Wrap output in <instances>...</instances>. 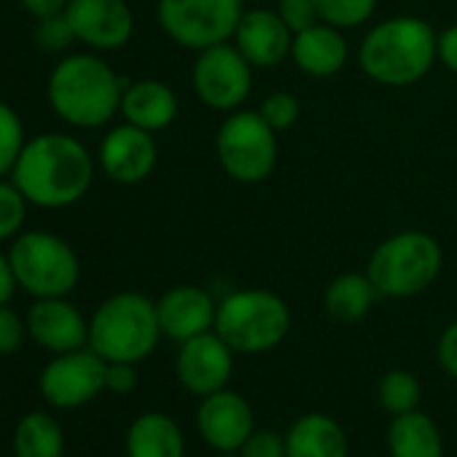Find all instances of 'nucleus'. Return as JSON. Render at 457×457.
I'll use <instances>...</instances> for the list:
<instances>
[{
    "label": "nucleus",
    "instance_id": "1a4fd4ad",
    "mask_svg": "<svg viewBox=\"0 0 457 457\" xmlns=\"http://www.w3.org/2000/svg\"><path fill=\"white\" fill-rule=\"evenodd\" d=\"M243 0H159L164 33L186 49H210L235 36Z\"/></svg>",
    "mask_w": 457,
    "mask_h": 457
},
{
    "label": "nucleus",
    "instance_id": "4be33fe9",
    "mask_svg": "<svg viewBox=\"0 0 457 457\" xmlns=\"http://www.w3.org/2000/svg\"><path fill=\"white\" fill-rule=\"evenodd\" d=\"M121 113L127 124H135L145 132H156L172 124L178 113V100L172 89L162 81H137L124 89Z\"/></svg>",
    "mask_w": 457,
    "mask_h": 457
},
{
    "label": "nucleus",
    "instance_id": "412c9836",
    "mask_svg": "<svg viewBox=\"0 0 457 457\" xmlns=\"http://www.w3.org/2000/svg\"><path fill=\"white\" fill-rule=\"evenodd\" d=\"M291 54L304 73L326 79L345 68L347 44L334 25H312L294 36Z\"/></svg>",
    "mask_w": 457,
    "mask_h": 457
},
{
    "label": "nucleus",
    "instance_id": "b1692460",
    "mask_svg": "<svg viewBox=\"0 0 457 457\" xmlns=\"http://www.w3.org/2000/svg\"><path fill=\"white\" fill-rule=\"evenodd\" d=\"M377 288L369 280V275H358V272H347L339 275L323 296V307L328 312L331 320L337 323H358L361 318L369 315V310L377 302Z\"/></svg>",
    "mask_w": 457,
    "mask_h": 457
},
{
    "label": "nucleus",
    "instance_id": "7c9ffc66",
    "mask_svg": "<svg viewBox=\"0 0 457 457\" xmlns=\"http://www.w3.org/2000/svg\"><path fill=\"white\" fill-rule=\"evenodd\" d=\"M36 41L46 49V52H62L68 49L76 38L71 22H68V14H52V17H44L38 20V28H36Z\"/></svg>",
    "mask_w": 457,
    "mask_h": 457
},
{
    "label": "nucleus",
    "instance_id": "cd10ccee",
    "mask_svg": "<svg viewBox=\"0 0 457 457\" xmlns=\"http://www.w3.org/2000/svg\"><path fill=\"white\" fill-rule=\"evenodd\" d=\"M25 148V129L17 111L0 103V178L14 172V164Z\"/></svg>",
    "mask_w": 457,
    "mask_h": 457
},
{
    "label": "nucleus",
    "instance_id": "4468645a",
    "mask_svg": "<svg viewBox=\"0 0 457 457\" xmlns=\"http://www.w3.org/2000/svg\"><path fill=\"white\" fill-rule=\"evenodd\" d=\"M25 323L28 337L54 355L89 347V320H84V315L71 302H65V296L36 299Z\"/></svg>",
    "mask_w": 457,
    "mask_h": 457
},
{
    "label": "nucleus",
    "instance_id": "c85d7f7f",
    "mask_svg": "<svg viewBox=\"0 0 457 457\" xmlns=\"http://www.w3.org/2000/svg\"><path fill=\"white\" fill-rule=\"evenodd\" d=\"M28 212V199L17 183L0 180V240H12L20 235Z\"/></svg>",
    "mask_w": 457,
    "mask_h": 457
},
{
    "label": "nucleus",
    "instance_id": "7ed1b4c3",
    "mask_svg": "<svg viewBox=\"0 0 457 457\" xmlns=\"http://www.w3.org/2000/svg\"><path fill=\"white\" fill-rule=\"evenodd\" d=\"M438 54L433 28L417 17H395L377 25L361 44V68L379 84L406 87L420 81Z\"/></svg>",
    "mask_w": 457,
    "mask_h": 457
},
{
    "label": "nucleus",
    "instance_id": "6ab92c4d",
    "mask_svg": "<svg viewBox=\"0 0 457 457\" xmlns=\"http://www.w3.org/2000/svg\"><path fill=\"white\" fill-rule=\"evenodd\" d=\"M286 457H350L345 428L323 411L302 414L286 433Z\"/></svg>",
    "mask_w": 457,
    "mask_h": 457
},
{
    "label": "nucleus",
    "instance_id": "5701e85b",
    "mask_svg": "<svg viewBox=\"0 0 457 457\" xmlns=\"http://www.w3.org/2000/svg\"><path fill=\"white\" fill-rule=\"evenodd\" d=\"M390 457H444V436L433 417L414 409L390 420L387 428Z\"/></svg>",
    "mask_w": 457,
    "mask_h": 457
},
{
    "label": "nucleus",
    "instance_id": "58836bf2",
    "mask_svg": "<svg viewBox=\"0 0 457 457\" xmlns=\"http://www.w3.org/2000/svg\"><path fill=\"white\" fill-rule=\"evenodd\" d=\"M14 288H17V278H14L12 262H9V256L0 253V307L12 302Z\"/></svg>",
    "mask_w": 457,
    "mask_h": 457
},
{
    "label": "nucleus",
    "instance_id": "ea45409f",
    "mask_svg": "<svg viewBox=\"0 0 457 457\" xmlns=\"http://www.w3.org/2000/svg\"><path fill=\"white\" fill-rule=\"evenodd\" d=\"M215 457H240V454H218V452H215Z\"/></svg>",
    "mask_w": 457,
    "mask_h": 457
},
{
    "label": "nucleus",
    "instance_id": "2eb2a0df",
    "mask_svg": "<svg viewBox=\"0 0 457 457\" xmlns=\"http://www.w3.org/2000/svg\"><path fill=\"white\" fill-rule=\"evenodd\" d=\"M65 14L76 38L95 49L124 46L135 28L124 0H71Z\"/></svg>",
    "mask_w": 457,
    "mask_h": 457
},
{
    "label": "nucleus",
    "instance_id": "f257e3e1",
    "mask_svg": "<svg viewBox=\"0 0 457 457\" xmlns=\"http://www.w3.org/2000/svg\"><path fill=\"white\" fill-rule=\"evenodd\" d=\"M95 164L89 151L71 135H38L25 143L12 180L38 207L76 204L92 186Z\"/></svg>",
    "mask_w": 457,
    "mask_h": 457
},
{
    "label": "nucleus",
    "instance_id": "bb28decb",
    "mask_svg": "<svg viewBox=\"0 0 457 457\" xmlns=\"http://www.w3.org/2000/svg\"><path fill=\"white\" fill-rule=\"evenodd\" d=\"M318 17L334 28H358L371 14L377 0H312Z\"/></svg>",
    "mask_w": 457,
    "mask_h": 457
},
{
    "label": "nucleus",
    "instance_id": "c756f323",
    "mask_svg": "<svg viewBox=\"0 0 457 457\" xmlns=\"http://www.w3.org/2000/svg\"><path fill=\"white\" fill-rule=\"evenodd\" d=\"M299 100L291 95V92H272L267 100H264V105H262V119L275 129V132H283V129H288V127H294L296 124V119H299Z\"/></svg>",
    "mask_w": 457,
    "mask_h": 457
},
{
    "label": "nucleus",
    "instance_id": "a211bd4d",
    "mask_svg": "<svg viewBox=\"0 0 457 457\" xmlns=\"http://www.w3.org/2000/svg\"><path fill=\"white\" fill-rule=\"evenodd\" d=\"M235 41L240 54L253 65V68H275L280 65L294 46L291 30L283 22L278 12H248L243 14Z\"/></svg>",
    "mask_w": 457,
    "mask_h": 457
},
{
    "label": "nucleus",
    "instance_id": "2f4dec72",
    "mask_svg": "<svg viewBox=\"0 0 457 457\" xmlns=\"http://www.w3.org/2000/svg\"><path fill=\"white\" fill-rule=\"evenodd\" d=\"M28 337V323L9 307H0V355H14Z\"/></svg>",
    "mask_w": 457,
    "mask_h": 457
},
{
    "label": "nucleus",
    "instance_id": "423d86ee",
    "mask_svg": "<svg viewBox=\"0 0 457 457\" xmlns=\"http://www.w3.org/2000/svg\"><path fill=\"white\" fill-rule=\"evenodd\" d=\"M441 272V248L425 232H401L385 240L369 262V280L379 296L409 299Z\"/></svg>",
    "mask_w": 457,
    "mask_h": 457
},
{
    "label": "nucleus",
    "instance_id": "72a5a7b5",
    "mask_svg": "<svg viewBox=\"0 0 457 457\" xmlns=\"http://www.w3.org/2000/svg\"><path fill=\"white\" fill-rule=\"evenodd\" d=\"M237 454L240 457H286V436L275 430H253Z\"/></svg>",
    "mask_w": 457,
    "mask_h": 457
},
{
    "label": "nucleus",
    "instance_id": "393cba45",
    "mask_svg": "<svg viewBox=\"0 0 457 457\" xmlns=\"http://www.w3.org/2000/svg\"><path fill=\"white\" fill-rule=\"evenodd\" d=\"M14 457H65V430L49 411H28L14 428Z\"/></svg>",
    "mask_w": 457,
    "mask_h": 457
},
{
    "label": "nucleus",
    "instance_id": "0eeeda50",
    "mask_svg": "<svg viewBox=\"0 0 457 457\" xmlns=\"http://www.w3.org/2000/svg\"><path fill=\"white\" fill-rule=\"evenodd\" d=\"M17 286L36 299L68 296L81 275L76 251L52 232L20 235L9 253Z\"/></svg>",
    "mask_w": 457,
    "mask_h": 457
},
{
    "label": "nucleus",
    "instance_id": "c9c22d12",
    "mask_svg": "<svg viewBox=\"0 0 457 457\" xmlns=\"http://www.w3.org/2000/svg\"><path fill=\"white\" fill-rule=\"evenodd\" d=\"M436 355H438V366L457 379V320L449 323L444 328V334L438 337V347H436Z\"/></svg>",
    "mask_w": 457,
    "mask_h": 457
},
{
    "label": "nucleus",
    "instance_id": "f8f14e48",
    "mask_svg": "<svg viewBox=\"0 0 457 457\" xmlns=\"http://www.w3.org/2000/svg\"><path fill=\"white\" fill-rule=\"evenodd\" d=\"M196 430L202 441L218 454H237L256 430V414L245 395L235 390H215L199 398Z\"/></svg>",
    "mask_w": 457,
    "mask_h": 457
},
{
    "label": "nucleus",
    "instance_id": "4c0bfd02",
    "mask_svg": "<svg viewBox=\"0 0 457 457\" xmlns=\"http://www.w3.org/2000/svg\"><path fill=\"white\" fill-rule=\"evenodd\" d=\"M71 0H22V6L36 17V20H44V17H52V14H62L68 9Z\"/></svg>",
    "mask_w": 457,
    "mask_h": 457
},
{
    "label": "nucleus",
    "instance_id": "dca6fc26",
    "mask_svg": "<svg viewBox=\"0 0 457 457\" xmlns=\"http://www.w3.org/2000/svg\"><path fill=\"white\" fill-rule=\"evenodd\" d=\"M100 164L116 183H140L156 167V143L151 132L135 124L116 127L103 137Z\"/></svg>",
    "mask_w": 457,
    "mask_h": 457
},
{
    "label": "nucleus",
    "instance_id": "f704fd0d",
    "mask_svg": "<svg viewBox=\"0 0 457 457\" xmlns=\"http://www.w3.org/2000/svg\"><path fill=\"white\" fill-rule=\"evenodd\" d=\"M137 387V369L135 363L111 361L105 363V390L116 395H127Z\"/></svg>",
    "mask_w": 457,
    "mask_h": 457
},
{
    "label": "nucleus",
    "instance_id": "f3484780",
    "mask_svg": "<svg viewBox=\"0 0 457 457\" xmlns=\"http://www.w3.org/2000/svg\"><path fill=\"white\" fill-rule=\"evenodd\" d=\"M215 312H218V304L212 302V296L196 286H178L156 302L162 337L178 345L204 331H212Z\"/></svg>",
    "mask_w": 457,
    "mask_h": 457
},
{
    "label": "nucleus",
    "instance_id": "6e6552de",
    "mask_svg": "<svg viewBox=\"0 0 457 457\" xmlns=\"http://www.w3.org/2000/svg\"><path fill=\"white\" fill-rule=\"evenodd\" d=\"M278 132L262 119V113L240 111L232 113L215 140L218 162L228 178L240 183L264 180L278 162Z\"/></svg>",
    "mask_w": 457,
    "mask_h": 457
},
{
    "label": "nucleus",
    "instance_id": "aec40b11",
    "mask_svg": "<svg viewBox=\"0 0 457 457\" xmlns=\"http://www.w3.org/2000/svg\"><path fill=\"white\" fill-rule=\"evenodd\" d=\"M127 457H186L180 425L164 411H143L127 428Z\"/></svg>",
    "mask_w": 457,
    "mask_h": 457
},
{
    "label": "nucleus",
    "instance_id": "20e7f679",
    "mask_svg": "<svg viewBox=\"0 0 457 457\" xmlns=\"http://www.w3.org/2000/svg\"><path fill=\"white\" fill-rule=\"evenodd\" d=\"M162 339L156 304L143 294H116L105 299L89 320V347L105 361L140 363Z\"/></svg>",
    "mask_w": 457,
    "mask_h": 457
},
{
    "label": "nucleus",
    "instance_id": "ddd939ff",
    "mask_svg": "<svg viewBox=\"0 0 457 457\" xmlns=\"http://www.w3.org/2000/svg\"><path fill=\"white\" fill-rule=\"evenodd\" d=\"M235 371V350L228 347L215 331H204L180 342L175 358L178 382L196 398H204L215 390H223Z\"/></svg>",
    "mask_w": 457,
    "mask_h": 457
},
{
    "label": "nucleus",
    "instance_id": "a878e982",
    "mask_svg": "<svg viewBox=\"0 0 457 457\" xmlns=\"http://www.w3.org/2000/svg\"><path fill=\"white\" fill-rule=\"evenodd\" d=\"M377 401L390 417L414 411V409H420V401H422V385L411 371L390 369L382 374V379L377 385Z\"/></svg>",
    "mask_w": 457,
    "mask_h": 457
},
{
    "label": "nucleus",
    "instance_id": "e433bc0d",
    "mask_svg": "<svg viewBox=\"0 0 457 457\" xmlns=\"http://www.w3.org/2000/svg\"><path fill=\"white\" fill-rule=\"evenodd\" d=\"M438 57L452 73H457V25L446 28L438 36Z\"/></svg>",
    "mask_w": 457,
    "mask_h": 457
},
{
    "label": "nucleus",
    "instance_id": "473e14b6",
    "mask_svg": "<svg viewBox=\"0 0 457 457\" xmlns=\"http://www.w3.org/2000/svg\"><path fill=\"white\" fill-rule=\"evenodd\" d=\"M278 14L283 17V22L288 25V30L294 36L312 28V25H318V20H320L312 0H280Z\"/></svg>",
    "mask_w": 457,
    "mask_h": 457
},
{
    "label": "nucleus",
    "instance_id": "f03ea898",
    "mask_svg": "<svg viewBox=\"0 0 457 457\" xmlns=\"http://www.w3.org/2000/svg\"><path fill=\"white\" fill-rule=\"evenodd\" d=\"M127 84L95 54H73L49 76V103L73 127H100L121 108Z\"/></svg>",
    "mask_w": 457,
    "mask_h": 457
},
{
    "label": "nucleus",
    "instance_id": "39448f33",
    "mask_svg": "<svg viewBox=\"0 0 457 457\" xmlns=\"http://www.w3.org/2000/svg\"><path fill=\"white\" fill-rule=\"evenodd\" d=\"M291 328V310L288 304L262 288L235 291L228 294L215 312L212 331L243 355H256L278 347Z\"/></svg>",
    "mask_w": 457,
    "mask_h": 457
},
{
    "label": "nucleus",
    "instance_id": "9b49d317",
    "mask_svg": "<svg viewBox=\"0 0 457 457\" xmlns=\"http://www.w3.org/2000/svg\"><path fill=\"white\" fill-rule=\"evenodd\" d=\"M251 62L237 46H210L202 49L194 65V89L199 100L215 111H232L251 95Z\"/></svg>",
    "mask_w": 457,
    "mask_h": 457
},
{
    "label": "nucleus",
    "instance_id": "9d476101",
    "mask_svg": "<svg viewBox=\"0 0 457 457\" xmlns=\"http://www.w3.org/2000/svg\"><path fill=\"white\" fill-rule=\"evenodd\" d=\"M38 390L54 409H81L105 390V361L92 347L60 353L44 366Z\"/></svg>",
    "mask_w": 457,
    "mask_h": 457
}]
</instances>
